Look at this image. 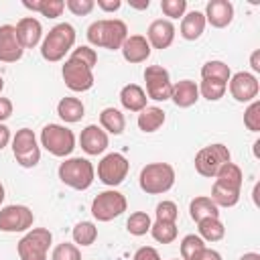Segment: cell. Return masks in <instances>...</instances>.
I'll return each mask as SVG.
<instances>
[{
	"mask_svg": "<svg viewBox=\"0 0 260 260\" xmlns=\"http://www.w3.org/2000/svg\"><path fill=\"white\" fill-rule=\"evenodd\" d=\"M120 51H122L124 61L136 65V63H144L150 57V51L152 49H150L146 37H142V35H128L126 41H124V45L120 47Z\"/></svg>",
	"mask_w": 260,
	"mask_h": 260,
	"instance_id": "obj_20",
	"label": "cell"
},
{
	"mask_svg": "<svg viewBox=\"0 0 260 260\" xmlns=\"http://www.w3.org/2000/svg\"><path fill=\"white\" fill-rule=\"evenodd\" d=\"M230 77H232V69L223 61L213 59V61L203 63V67H201V79H219V81L228 83Z\"/></svg>",
	"mask_w": 260,
	"mask_h": 260,
	"instance_id": "obj_33",
	"label": "cell"
},
{
	"mask_svg": "<svg viewBox=\"0 0 260 260\" xmlns=\"http://www.w3.org/2000/svg\"><path fill=\"white\" fill-rule=\"evenodd\" d=\"M160 10L173 22L175 18H183L185 16V12H187V0H160Z\"/></svg>",
	"mask_w": 260,
	"mask_h": 260,
	"instance_id": "obj_39",
	"label": "cell"
},
{
	"mask_svg": "<svg viewBox=\"0 0 260 260\" xmlns=\"http://www.w3.org/2000/svg\"><path fill=\"white\" fill-rule=\"evenodd\" d=\"M53 244V234L47 228H30L16 244L20 260H47L49 248Z\"/></svg>",
	"mask_w": 260,
	"mask_h": 260,
	"instance_id": "obj_6",
	"label": "cell"
},
{
	"mask_svg": "<svg viewBox=\"0 0 260 260\" xmlns=\"http://www.w3.org/2000/svg\"><path fill=\"white\" fill-rule=\"evenodd\" d=\"M191 260H221V254L217 252V250H213V248H203V250H199Z\"/></svg>",
	"mask_w": 260,
	"mask_h": 260,
	"instance_id": "obj_45",
	"label": "cell"
},
{
	"mask_svg": "<svg viewBox=\"0 0 260 260\" xmlns=\"http://www.w3.org/2000/svg\"><path fill=\"white\" fill-rule=\"evenodd\" d=\"M95 4H98V8L104 10V12H116V10H120V6H122L120 0H98Z\"/></svg>",
	"mask_w": 260,
	"mask_h": 260,
	"instance_id": "obj_47",
	"label": "cell"
},
{
	"mask_svg": "<svg viewBox=\"0 0 260 260\" xmlns=\"http://www.w3.org/2000/svg\"><path fill=\"white\" fill-rule=\"evenodd\" d=\"M120 104L124 110L138 114L148 106V98H146V91L138 83H126L120 89Z\"/></svg>",
	"mask_w": 260,
	"mask_h": 260,
	"instance_id": "obj_22",
	"label": "cell"
},
{
	"mask_svg": "<svg viewBox=\"0 0 260 260\" xmlns=\"http://www.w3.org/2000/svg\"><path fill=\"white\" fill-rule=\"evenodd\" d=\"M250 67L254 73H260V51L258 49L252 51V55H250Z\"/></svg>",
	"mask_w": 260,
	"mask_h": 260,
	"instance_id": "obj_49",
	"label": "cell"
},
{
	"mask_svg": "<svg viewBox=\"0 0 260 260\" xmlns=\"http://www.w3.org/2000/svg\"><path fill=\"white\" fill-rule=\"evenodd\" d=\"M16 35L22 49H35L43 41V24L35 16H22L16 22Z\"/></svg>",
	"mask_w": 260,
	"mask_h": 260,
	"instance_id": "obj_19",
	"label": "cell"
},
{
	"mask_svg": "<svg viewBox=\"0 0 260 260\" xmlns=\"http://www.w3.org/2000/svg\"><path fill=\"white\" fill-rule=\"evenodd\" d=\"M154 217L158 219V221H173V223H177V217H179V207H177V203L175 201H160L158 205H156V211H154Z\"/></svg>",
	"mask_w": 260,
	"mask_h": 260,
	"instance_id": "obj_41",
	"label": "cell"
},
{
	"mask_svg": "<svg viewBox=\"0 0 260 260\" xmlns=\"http://www.w3.org/2000/svg\"><path fill=\"white\" fill-rule=\"evenodd\" d=\"M205 16L203 12L199 10H191V12H185V16L181 18V26H179V35L185 39V41H197L203 30H205Z\"/></svg>",
	"mask_w": 260,
	"mask_h": 260,
	"instance_id": "obj_23",
	"label": "cell"
},
{
	"mask_svg": "<svg viewBox=\"0 0 260 260\" xmlns=\"http://www.w3.org/2000/svg\"><path fill=\"white\" fill-rule=\"evenodd\" d=\"M2 89H4V79H2V75H0V95H2Z\"/></svg>",
	"mask_w": 260,
	"mask_h": 260,
	"instance_id": "obj_53",
	"label": "cell"
},
{
	"mask_svg": "<svg viewBox=\"0 0 260 260\" xmlns=\"http://www.w3.org/2000/svg\"><path fill=\"white\" fill-rule=\"evenodd\" d=\"M209 199H211L217 207H234V205L240 201V191H236V189H228V187H223V185L213 183Z\"/></svg>",
	"mask_w": 260,
	"mask_h": 260,
	"instance_id": "obj_34",
	"label": "cell"
},
{
	"mask_svg": "<svg viewBox=\"0 0 260 260\" xmlns=\"http://www.w3.org/2000/svg\"><path fill=\"white\" fill-rule=\"evenodd\" d=\"M132 260H162V258H160V254H158L156 248H152V246H142V248H138V250L134 252V258H132Z\"/></svg>",
	"mask_w": 260,
	"mask_h": 260,
	"instance_id": "obj_44",
	"label": "cell"
},
{
	"mask_svg": "<svg viewBox=\"0 0 260 260\" xmlns=\"http://www.w3.org/2000/svg\"><path fill=\"white\" fill-rule=\"evenodd\" d=\"M22 6L32 10V12H39L47 18H57L63 14L65 10V2L63 0H22Z\"/></svg>",
	"mask_w": 260,
	"mask_h": 260,
	"instance_id": "obj_30",
	"label": "cell"
},
{
	"mask_svg": "<svg viewBox=\"0 0 260 260\" xmlns=\"http://www.w3.org/2000/svg\"><path fill=\"white\" fill-rule=\"evenodd\" d=\"M100 128L106 134H114L120 136L126 128V118L118 108H104L100 112Z\"/></svg>",
	"mask_w": 260,
	"mask_h": 260,
	"instance_id": "obj_26",
	"label": "cell"
},
{
	"mask_svg": "<svg viewBox=\"0 0 260 260\" xmlns=\"http://www.w3.org/2000/svg\"><path fill=\"white\" fill-rule=\"evenodd\" d=\"M130 6L132 8H138V10H146L150 6V2L148 0H144V2H130Z\"/></svg>",
	"mask_w": 260,
	"mask_h": 260,
	"instance_id": "obj_51",
	"label": "cell"
},
{
	"mask_svg": "<svg viewBox=\"0 0 260 260\" xmlns=\"http://www.w3.org/2000/svg\"><path fill=\"white\" fill-rule=\"evenodd\" d=\"M228 89L232 93V98L240 104H250L254 100H258V91H260V83L258 77L250 71H238L230 77L228 81Z\"/></svg>",
	"mask_w": 260,
	"mask_h": 260,
	"instance_id": "obj_14",
	"label": "cell"
},
{
	"mask_svg": "<svg viewBox=\"0 0 260 260\" xmlns=\"http://www.w3.org/2000/svg\"><path fill=\"white\" fill-rule=\"evenodd\" d=\"M61 75H63V81L65 85L75 91V93H83V91H89L95 83V77H93V69L87 67L85 63L69 57L65 59L63 67H61Z\"/></svg>",
	"mask_w": 260,
	"mask_h": 260,
	"instance_id": "obj_10",
	"label": "cell"
},
{
	"mask_svg": "<svg viewBox=\"0 0 260 260\" xmlns=\"http://www.w3.org/2000/svg\"><path fill=\"white\" fill-rule=\"evenodd\" d=\"M165 120H167V114H165L162 108H158V106H146L142 112H138L136 124H138V128L142 132L152 134V132H156L165 124Z\"/></svg>",
	"mask_w": 260,
	"mask_h": 260,
	"instance_id": "obj_25",
	"label": "cell"
},
{
	"mask_svg": "<svg viewBox=\"0 0 260 260\" xmlns=\"http://www.w3.org/2000/svg\"><path fill=\"white\" fill-rule=\"evenodd\" d=\"M197 236L203 242H219L225 236V225L219 217H205L201 221H197Z\"/></svg>",
	"mask_w": 260,
	"mask_h": 260,
	"instance_id": "obj_29",
	"label": "cell"
},
{
	"mask_svg": "<svg viewBox=\"0 0 260 260\" xmlns=\"http://www.w3.org/2000/svg\"><path fill=\"white\" fill-rule=\"evenodd\" d=\"M148 234H150L158 244H171V242L177 240L179 230H177V223H173V221H158V219H154Z\"/></svg>",
	"mask_w": 260,
	"mask_h": 260,
	"instance_id": "obj_32",
	"label": "cell"
},
{
	"mask_svg": "<svg viewBox=\"0 0 260 260\" xmlns=\"http://www.w3.org/2000/svg\"><path fill=\"white\" fill-rule=\"evenodd\" d=\"M41 146L57 158H67L75 148V134L65 124H47L41 130Z\"/></svg>",
	"mask_w": 260,
	"mask_h": 260,
	"instance_id": "obj_5",
	"label": "cell"
},
{
	"mask_svg": "<svg viewBox=\"0 0 260 260\" xmlns=\"http://www.w3.org/2000/svg\"><path fill=\"white\" fill-rule=\"evenodd\" d=\"M35 223V213L26 205H6L0 207V232L20 234L28 232Z\"/></svg>",
	"mask_w": 260,
	"mask_h": 260,
	"instance_id": "obj_13",
	"label": "cell"
},
{
	"mask_svg": "<svg viewBox=\"0 0 260 260\" xmlns=\"http://www.w3.org/2000/svg\"><path fill=\"white\" fill-rule=\"evenodd\" d=\"M217 185H223L228 189H236V191H242V183H244V175H242V169L236 165V162H225L217 175L213 177Z\"/></svg>",
	"mask_w": 260,
	"mask_h": 260,
	"instance_id": "obj_27",
	"label": "cell"
},
{
	"mask_svg": "<svg viewBox=\"0 0 260 260\" xmlns=\"http://www.w3.org/2000/svg\"><path fill=\"white\" fill-rule=\"evenodd\" d=\"M57 114L59 118L65 122V124H75V122H81V118L85 116V106L79 98H61L59 104H57Z\"/></svg>",
	"mask_w": 260,
	"mask_h": 260,
	"instance_id": "obj_24",
	"label": "cell"
},
{
	"mask_svg": "<svg viewBox=\"0 0 260 260\" xmlns=\"http://www.w3.org/2000/svg\"><path fill=\"white\" fill-rule=\"evenodd\" d=\"M51 260H81V250L71 242H61L53 248Z\"/></svg>",
	"mask_w": 260,
	"mask_h": 260,
	"instance_id": "obj_38",
	"label": "cell"
},
{
	"mask_svg": "<svg viewBox=\"0 0 260 260\" xmlns=\"http://www.w3.org/2000/svg\"><path fill=\"white\" fill-rule=\"evenodd\" d=\"M189 215L197 223V221H201L205 217H219V207L207 195H199V197L191 199V203H189Z\"/></svg>",
	"mask_w": 260,
	"mask_h": 260,
	"instance_id": "obj_28",
	"label": "cell"
},
{
	"mask_svg": "<svg viewBox=\"0 0 260 260\" xmlns=\"http://www.w3.org/2000/svg\"><path fill=\"white\" fill-rule=\"evenodd\" d=\"M71 238L77 248H87L98 240V225L93 221H77L71 230Z\"/></svg>",
	"mask_w": 260,
	"mask_h": 260,
	"instance_id": "obj_31",
	"label": "cell"
},
{
	"mask_svg": "<svg viewBox=\"0 0 260 260\" xmlns=\"http://www.w3.org/2000/svg\"><path fill=\"white\" fill-rule=\"evenodd\" d=\"M232 160V152L225 144L221 142H215V144H207L203 146L197 154H195V171L201 175V177H207V179H213L217 175V171Z\"/></svg>",
	"mask_w": 260,
	"mask_h": 260,
	"instance_id": "obj_7",
	"label": "cell"
},
{
	"mask_svg": "<svg viewBox=\"0 0 260 260\" xmlns=\"http://www.w3.org/2000/svg\"><path fill=\"white\" fill-rule=\"evenodd\" d=\"M65 8L75 16H87L95 8V2L93 0H67Z\"/></svg>",
	"mask_w": 260,
	"mask_h": 260,
	"instance_id": "obj_43",
	"label": "cell"
},
{
	"mask_svg": "<svg viewBox=\"0 0 260 260\" xmlns=\"http://www.w3.org/2000/svg\"><path fill=\"white\" fill-rule=\"evenodd\" d=\"M175 24L169 18H156L148 24L146 28V41L150 45V49H169L175 41Z\"/></svg>",
	"mask_w": 260,
	"mask_h": 260,
	"instance_id": "obj_15",
	"label": "cell"
},
{
	"mask_svg": "<svg viewBox=\"0 0 260 260\" xmlns=\"http://www.w3.org/2000/svg\"><path fill=\"white\" fill-rule=\"evenodd\" d=\"M87 43L91 47H102L108 51H120L128 37V26L120 18H102L93 20L87 26Z\"/></svg>",
	"mask_w": 260,
	"mask_h": 260,
	"instance_id": "obj_1",
	"label": "cell"
},
{
	"mask_svg": "<svg viewBox=\"0 0 260 260\" xmlns=\"http://www.w3.org/2000/svg\"><path fill=\"white\" fill-rule=\"evenodd\" d=\"M150 225H152V219H150V215L146 211H134V213H130V217L126 221L128 234L130 236H136V238L148 234L150 232Z\"/></svg>",
	"mask_w": 260,
	"mask_h": 260,
	"instance_id": "obj_35",
	"label": "cell"
},
{
	"mask_svg": "<svg viewBox=\"0 0 260 260\" xmlns=\"http://www.w3.org/2000/svg\"><path fill=\"white\" fill-rule=\"evenodd\" d=\"M12 140V134H10V128L6 124H0V150L6 148Z\"/></svg>",
	"mask_w": 260,
	"mask_h": 260,
	"instance_id": "obj_48",
	"label": "cell"
},
{
	"mask_svg": "<svg viewBox=\"0 0 260 260\" xmlns=\"http://www.w3.org/2000/svg\"><path fill=\"white\" fill-rule=\"evenodd\" d=\"M244 126L250 132H260V100H254L244 110Z\"/></svg>",
	"mask_w": 260,
	"mask_h": 260,
	"instance_id": "obj_40",
	"label": "cell"
},
{
	"mask_svg": "<svg viewBox=\"0 0 260 260\" xmlns=\"http://www.w3.org/2000/svg\"><path fill=\"white\" fill-rule=\"evenodd\" d=\"M77 32L73 28V24L69 22H59L55 24L41 41V57L49 63H57L61 59H65V55L69 51H73Z\"/></svg>",
	"mask_w": 260,
	"mask_h": 260,
	"instance_id": "obj_2",
	"label": "cell"
},
{
	"mask_svg": "<svg viewBox=\"0 0 260 260\" xmlns=\"http://www.w3.org/2000/svg\"><path fill=\"white\" fill-rule=\"evenodd\" d=\"M128 207L126 197L116 191V189H106L102 193H98L91 201V215L95 221H112L116 217H120Z\"/></svg>",
	"mask_w": 260,
	"mask_h": 260,
	"instance_id": "obj_8",
	"label": "cell"
},
{
	"mask_svg": "<svg viewBox=\"0 0 260 260\" xmlns=\"http://www.w3.org/2000/svg\"><path fill=\"white\" fill-rule=\"evenodd\" d=\"M4 197H6V191H4V185L0 183V205H2V201H4Z\"/></svg>",
	"mask_w": 260,
	"mask_h": 260,
	"instance_id": "obj_52",
	"label": "cell"
},
{
	"mask_svg": "<svg viewBox=\"0 0 260 260\" xmlns=\"http://www.w3.org/2000/svg\"><path fill=\"white\" fill-rule=\"evenodd\" d=\"M12 154L22 169H32L41 160V146L37 142V134L30 128H20L12 136Z\"/></svg>",
	"mask_w": 260,
	"mask_h": 260,
	"instance_id": "obj_9",
	"label": "cell"
},
{
	"mask_svg": "<svg viewBox=\"0 0 260 260\" xmlns=\"http://www.w3.org/2000/svg\"><path fill=\"white\" fill-rule=\"evenodd\" d=\"M128 169L130 162L124 154L120 152H110L106 154L100 162H98V179L106 185V187H118L124 183V179L128 177Z\"/></svg>",
	"mask_w": 260,
	"mask_h": 260,
	"instance_id": "obj_11",
	"label": "cell"
},
{
	"mask_svg": "<svg viewBox=\"0 0 260 260\" xmlns=\"http://www.w3.org/2000/svg\"><path fill=\"white\" fill-rule=\"evenodd\" d=\"M175 260H179V258H175Z\"/></svg>",
	"mask_w": 260,
	"mask_h": 260,
	"instance_id": "obj_54",
	"label": "cell"
},
{
	"mask_svg": "<svg viewBox=\"0 0 260 260\" xmlns=\"http://www.w3.org/2000/svg\"><path fill=\"white\" fill-rule=\"evenodd\" d=\"M171 100L177 108H191L197 104L199 100V87L195 81L191 79H181L177 83H173V91H171Z\"/></svg>",
	"mask_w": 260,
	"mask_h": 260,
	"instance_id": "obj_21",
	"label": "cell"
},
{
	"mask_svg": "<svg viewBox=\"0 0 260 260\" xmlns=\"http://www.w3.org/2000/svg\"><path fill=\"white\" fill-rule=\"evenodd\" d=\"M144 83H146V98L154 102L171 100L173 81L169 71L162 65H148L144 69Z\"/></svg>",
	"mask_w": 260,
	"mask_h": 260,
	"instance_id": "obj_12",
	"label": "cell"
},
{
	"mask_svg": "<svg viewBox=\"0 0 260 260\" xmlns=\"http://www.w3.org/2000/svg\"><path fill=\"white\" fill-rule=\"evenodd\" d=\"M175 169L169 162H148L138 175V185L146 195H162L175 185Z\"/></svg>",
	"mask_w": 260,
	"mask_h": 260,
	"instance_id": "obj_3",
	"label": "cell"
},
{
	"mask_svg": "<svg viewBox=\"0 0 260 260\" xmlns=\"http://www.w3.org/2000/svg\"><path fill=\"white\" fill-rule=\"evenodd\" d=\"M24 49L18 41L16 26L2 24L0 26V61L2 63H16L22 57Z\"/></svg>",
	"mask_w": 260,
	"mask_h": 260,
	"instance_id": "obj_17",
	"label": "cell"
},
{
	"mask_svg": "<svg viewBox=\"0 0 260 260\" xmlns=\"http://www.w3.org/2000/svg\"><path fill=\"white\" fill-rule=\"evenodd\" d=\"M69 57H73V59L85 63V65L91 67V69H93L95 63H98V53H95V49H91L89 45H79V47H75Z\"/></svg>",
	"mask_w": 260,
	"mask_h": 260,
	"instance_id": "obj_42",
	"label": "cell"
},
{
	"mask_svg": "<svg viewBox=\"0 0 260 260\" xmlns=\"http://www.w3.org/2000/svg\"><path fill=\"white\" fill-rule=\"evenodd\" d=\"M203 16L213 28H225L234 20V4L230 0H209Z\"/></svg>",
	"mask_w": 260,
	"mask_h": 260,
	"instance_id": "obj_18",
	"label": "cell"
},
{
	"mask_svg": "<svg viewBox=\"0 0 260 260\" xmlns=\"http://www.w3.org/2000/svg\"><path fill=\"white\" fill-rule=\"evenodd\" d=\"M205 248V242L197 236V234H187L181 244H179V250H181V260H191L199 250Z\"/></svg>",
	"mask_w": 260,
	"mask_h": 260,
	"instance_id": "obj_37",
	"label": "cell"
},
{
	"mask_svg": "<svg viewBox=\"0 0 260 260\" xmlns=\"http://www.w3.org/2000/svg\"><path fill=\"white\" fill-rule=\"evenodd\" d=\"M199 87V98H205L207 102H217L225 95L228 83L219 81V79H201Z\"/></svg>",
	"mask_w": 260,
	"mask_h": 260,
	"instance_id": "obj_36",
	"label": "cell"
},
{
	"mask_svg": "<svg viewBox=\"0 0 260 260\" xmlns=\"http://www.w3.org/2000/svg\"><path fill=\"white\" fill-rule=\"evenodd\" d=\"M79 146L85 154L98 156V154L106 152V148L110 146V138L98 124H87L79 134Z\"/></svg>",
	"mask_w": 260,
	"mask_h": 260,
	"instance_id": "obj_16",
	"label": "cell"
},
{
	"mask_svg": "<svg viewBox=\"0 0 260 260\" xmlns=\"http://www.w3.org/2000/svg\"><path fill=\"white\" fill-rule=\"evenodd\" d=\"M10 116H12V102L0 95V124H4V120H8Z\"/></svg>",
	"mask_w": 260,
	"mask_h": 260,
	"instance_id": "obj_46",
	"label": "cell"
},
{
	"mask_svg": "<svg viewBox=\"0 0 260 260\" xmlns=\"http://www.w3.org/2000/svg\"><path fill=\"white\" fill-rule=\"evenodd\" d=\"M240 260H260V254L258 252H246L240 256Z\"/></svg>",
	"mask_w": 260,
	"mask_h": 260,
	"instance_id": "obj_50",
	"label": "cell"
},
{
	"mask_svg": "<svg viewBox=\"0 0 260 260\" xmlns=\"http://www.w3.org/2000/svg\"><path fill=\"white\" fill-rule=\"evenodd\" d=\"M57 175L63 185H67L75 191H85L91 187V183L95 179V169L87 158L69 156L59 165Z\"/></svg>",
	"mask_w": 260,
	"mask_h": 260,
	"instance_id": "obj_4",
	"label": "cell"
}]
</instances>
